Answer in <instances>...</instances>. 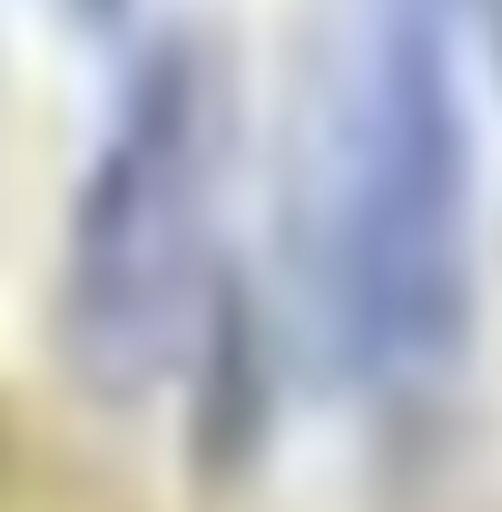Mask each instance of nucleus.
Wrapping results in <instances>:
<instances>
[{
    "label": "nucleus",
    "mask_w": 502,
    "mask_h": 512,
    "mask_svg": "<svg viewBox=\"0 0 502 512\" xmlns=\"http://www.w3.org/2000/svg\"><path fill=\"white\" fill-rule=\"evenodd\" d=\"M237 79L207 30H158L119 69L60 227V355L99 404H138L188 375L217 325Z\"/></svg>",
    "instance_id": "2"
},
{
    "label": "nucleus",
    "mask_w": 502,
    "mask_h": 512,
    "mask_svg": "<svg viewBox=\"0 0 502 512\" xmlns=\"http://www.w3.org/2000/svg\"><path fill=\"white\" fill-rule=\"evenodd\" d=\"M69 10H109V0H69Z\"/></svg>",
    "instance_id": "3"
},
{
    "label": "nucleus",
    "mask_w": 502,
    "mask_h": 512,
    "mask_svg": "<svg viewBox=\"0 0 502 512\" xmlns=\"http://www.w3.org/2000/svg\"><path fill=\"white\" fill-rule=\"evenodd\" d=\"M296 276L325 375L434 414L483 325V138L463 0H355L296 148Z\"/></svg>",
    "instance_id": "1"
}]
</instances>
